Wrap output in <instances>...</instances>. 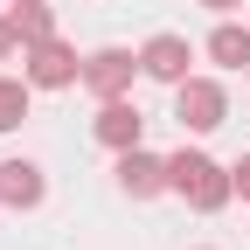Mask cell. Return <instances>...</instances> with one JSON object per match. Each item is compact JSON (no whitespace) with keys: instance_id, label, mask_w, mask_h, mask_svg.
I'll list each match as a JSON object with an SVG mask.
<instances>
[{"instance_id":"6da1fadb","label":"cell","mask_w":250,"mask_h":250,"mask_svg":"<svg viewBox=\"0 0 250 250\" xmlns=\"http://www.w3.org/2000/svg\"><path fill=\"white\" fill-rule=\"evenodd\" d=\"M167 188L174 195H188L202 215H215L229 195H236V181H229V167H215L208 153H195V146H181L174 160H167Z\"/></svg>"},{"instance_id":"7a4b0ae2","label":"cell","mask_w":250,"mask_h":250,"mask_svg":"<svg viewBox=\"0 0 250 250\" xmlns=\"http://www.w3.org/2000/svg\"><path fill=\"white\" fill-rule=\"evenodd\" d=\"M21 77L35 83V90H70V83H83V62H77V49L62 42V35H49L35 49H21Z\"/></svg>"},{"instance_id":"3957f363","label":"cell","mask_w":250,"mask_h":250,"mask_svg":"<svg viewBox=\"0 0 250 250\" xmlns=\"http://www.w3.org/2000/svg\"><path fill=\"white\" fill-rule=\"evenodd\" d=\"M174 118L188 125V132H215V125L229 118L223 83H215V77H188V83H174Z\"/></svg>"},{"instance_id":"277c9868","label":"cell","mask_w":250,"mask_h":250,"mask_svg":"<svg viewBox=\"0 0 250 250\" xmlns=\"http://www.w3.org/2000/svg\"><path fill=\"white\" fill-rule=\"evenodd\" d=\"M132 70H139L132 49H98V56H83V90L90 98H125L132 90Z\"/></svg>"},{"instance_id":"5b68a950","label":"cell","mask_w":250,"mask_h":250,"mask_svg":"<svg viewBox=\"0 0 250 250\" xmlns=\"http://www.w3.org/2000/svg\"><path fill=\"white\" fill-rule=\"evenodd\" d=\"M90 132H98V146H111V153H132L139 132H146V118H139V104H125V98H98Z\"/></svg>"},{"instance_id":"8992f818","label":"cell","mask_w":250,"mask_h":250,"mask_svg":"<svg viewBox=\"0 0 250 250\" xmlns=\"http://www.w3.org/2000/svg\"><path fill=\"white\" fill-rule=\"evenodd\" d=\"M188 62H195V49H188V35H153L139 49V70L153 83H188Z\"/></svg>"},{"instance_id":"52a82bcc","label":"cell","mask_w":250,"mask_h":250,"mask_svg":"<svg viewBox=\"0 0 250 250\" xmlns=\"http://www.w3.org/2000/svg\"><path fill=\"white\" fill-rule=\"evenodd\" d=\"M118 188H125V195H160V188H167V160H153L146 146L118 153Z\"/></svg>"},{"instance_id":"ba28073f","label":"cell","mask_w":250,"mask_h":250,"mask_svg":"<svg viewBox=\"0 0 250 250\" xmlns=\"http://www.w3.org/2000/svg\"><path fill=\"white\" fill-rule=\"evenodd\" d=\"M0 202L7 208H35L42 202V167L35 160H0Z\"/></svg>"},{"instance_id":"9c48e42d","label":"cell","mask_w":250,"mask_h":250,"mask_svg":"<svg viewBox=\"0 0 250 250\" xmlns=\"http://www.w3.org/2000/svg\"><path fill=\"white\" fill-rule=\"evenodd\" d=\"M208 62H223V70H250V21L236 28V21H223L208 35Z\"/></svg>"},{"instance_id":"30bf717a","label":"cell","mask_w":250,"mask_h":250,"mask_svg":"<svg viewBox=\"0 0 250 250\" xmlns=\"http://www.w3.org/2000/svg\"><path fill=\"white\" fill-rule=\"evenodd\" d=\"M7 21H14L21 49H35V42H49V35H56V14L42 7V0H14V7H7Z\"/></svg>"},{"instance_id":"8fae6325","label":"cell","mask_w":250,"mask_h":250,"mask_svg":"<svg viewBox=\"0 0 250 250\" xmlns=\"http://www.w3.org/2000/svg\"><path fill=\"white\" fill-rule=\"evenodd\" d=\"M28 90H35L28 77H0V132H14L28 118Z\"/></svg>"},{"instance_id":"7c38bea8","label":"cell","mask_w":250,"mask_h":250,"mask_svg":"<svg viewBox=\"0 0 250 250\" xmlns=\"http://www.w3.org/2000/svg\"><path fill=\"white\" fill-rule=\"evenodd\" d=\"M7 56H21V35H14V21L0 14V62H7Z\"/></svg>"},{"instance_id":"4fadbf2b","label":"cell","mask_w":250,"mask_h":250,"mask_svg":"<svg viewBox=\"0 0 250 250\" xmlns=\"http://www.w3.org/2000/svg\"><path fill=\"white\" fill-rule=\"evenodd\" d=\"M229 181H236V195L250 202V153H243V160H236V167H229Z\"/></svg>"},{"instance_id":"5bb4252c","label":"cell","mask_w":250,"mask_h":250,"mask_svg":"<svg viewBox=\"0 0 250 250\" xmlns=\"http://www.w3.org/2000/svg\"><path fill=\"white\" fill-rule=\"evenodd\" d=\"M202 7H215V14H229V7H243V0H202Z\"/></svg>"}]
</instances>
